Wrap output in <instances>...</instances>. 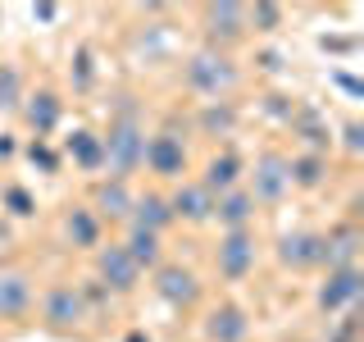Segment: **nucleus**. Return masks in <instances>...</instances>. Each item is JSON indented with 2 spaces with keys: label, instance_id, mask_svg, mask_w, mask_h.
Segmentation results:
<instances>
[{
  "label": "nucleus",
  "instance_id": "nucleus-1",
  "mask_svg": "<svg viewBox=\"0 0 364 342\" xmlns=\"http://www.w3.org/2000/svg\"><path fill=\"white\" fill-rule=\"evenodd\" d=\"M100 146H105V169H109V178L132 182L136 169H146V123L136 119L132 105H119V114L109 119L105 137H100Z\"/></svg>",
  "mask_w": 364,
  "mask_h": 342
},
{
  "label": "nucleus",
  "instance_id": "nucleus-2",
  "mask_svg": "<svg viewBox=\"0 0 364 342\" xmlns=\"http://www.w3.org/2000/svg\"><path fill=\"white\" fill-rule=\"evenodd\" d=\"M232 83H237V68H232V60H228L223 51H200V55H191V64H187V87L196 91V96H205V100H223L228 91H232Z\"/></svg>",
  "mask_w": 364,
  "mask_h": 342
},
{
  "label": "nucleus",
  "instance_id": "nucleus-3",
  "mask_svg": "<svg viewBox=\"0 0 364 342\" xmlns=\"http://www.w3.org/2000/svg\"><path fill=\"white\" fill-rule=\"evenodd\" d=\"M214 265L228 283H242L250 269H255V228H232V233L219 237V251H214Z\"/></svg>",
  "mask_w": 364,
  "mask_h": 342
},
{
  "label": "nucleus",
  "instance_id": "nucleus-4",
  "mask_svg": "<svg viewBox=\"0 0 364 342\" xmlns=\"http://www.w3.org/2000/svg\"><path fill=\"white\" fill-rule=\"evenodd\" d=\"M287 187H291V178H287V155L264 151V155L255 160V174H250V201H255V205H273V201L287 197Z\"/></svg>",
  "mask_w": 364,
  "mask_h": 342
},
{
  "label": "nucleus",
  "instance_id": "nucleus-5",
  "mask_svg": "<svg viewBox=\"0 0 364 342\" xmlns=\"http://www.w3.org/2000/svg\"><path fill=\"white\" fill-rule=\"evenodd\" d=\"M364 292V274L360 265H346V269H328L323 288H318V311L323 315H337V311H355Z\"/></svg>",
  "mask_w": 364,
  "mask_h": 342
},
{
  "label": "nucleus",
  "instance_id": "nucleus-6",
  "mask_svg": "<svg viewBox=\"0 0 364 342\" xmlns=\"http://www.w3.org/2000/svg\"><path fill=\"white\" fill-rule=\"evenodd\" d=\"M96 274H100V288L105 292H132L141 269L132 265V256L123 251V242H109V247H96Z\"/></svg>",
  "mask_w": 364,
  "mask_h": 342
},
{
  "label": "nucleus",
  "instance_id": "nucleus-7",
  "mask_svg": "<svg viewBox=\"0 0 364 342\" xmlns=\"http://www.w3.org/2000/svg\"><path fill=\"white\" fill-rule=\"evenodd\" d=\"M146 169L155 178H182L187 174V142L178 133H155L146 137Z\"/></svg>",
  "mask_w": 364,
  "mask_h": 342
},
{
  "label": "nucleus",
  "instance_id": "nucleus-8",
  "mask_svg": "<svg viewBox=\"0 0 364 342\" xmlns=\"http://www.w3.org/2000/svg\"><path fill=\"white\" fill-rule=\"evenodd\" d=\"M41 319H46L50 328H73V324H82V319H87L82 292L68 288V283H55V288L41 296Z\"/></svg>",
  "mask_w": 364,
  "mask_h": 342
},
{
  "label": "nucleus",
  "instance_id": "nucleus-9",
  "mask_svg": "<svg viewBox=\"0 0 364 342\" xmlns=\"http://www.w3.org/2000/svg\"><path fill=\"white\" fill-rule=\"evenodd\" d=\"M32 306H37V288H32L28 274H23V269L0 274V319L23 324V319L32 315Z\"/></svg>",
  "mask_w": 364,
  "mask_h": 342
},
{
  "label": "nucleus",
  "instance_id": "nucleus-10",
  "mask_svg": "<svg viewBox=\"0 0 364 342\" xmlns=\"http://www.w3.org/2000/svg\"><path fill=\"white\" fill-rule=\"evenodd\" d=\"M278 260L291 269H314L323 265V233H310V228H301V233H287L278 242Z\"/></svg>",
  "mask_w": 364,
  "mask_h": 342
},
{
  "label": "nucleus",
  "instance_id": "nucleus-11",
  "mask_svg": "<svg viewBox=\"0 0 364 342\" xmlns=\"http://www.w3.org/2000/svg\"><path fill=\"white\" fill-rule=\"evenodd\" d=\"M28 105H23V119H28V128L37 133V142H46L55 128H60V114H64V100L55 96L50 87H41L37 96H23Z\"/></svg>",
  "mask_w": 364,
  "mask_h": 342
},
{
  "label": "nucleus",
  "instance_id": "nucleus-12",
  "mask_svg": "<svg viewBox=\"0 0 364 342\" xmlns=\"http://www.w3.org/2000/svg\"><path fill=\"white\" fill-rule=\"evenodd\" d=\"M155 292L164 296L168 306H191L200 296V283H196V274L182 269V265H159L155 269Z\"/></svg>",
  "mask_w": 364,
  "mask_h": 342
},
{
  "label": "nucleus",
  "instance_id": "nucleus-13",
  "mask_svg": "<svg viewBox=\"0 0 364 342\" xmlns=\"http://www.w3.org/2000/svg\"><path fill=\"white\" fill-rule=\"evenodd\" d=\"M132 201H136V192L128 187V182L105 178V182H96V201H91V214H96L100 224H105V219H128V214H132Z\"/></svg>",
  "mask_w": 364,
  "mask_h": 342
},
{
  "label": "nucleus",
  "instance_id": "nucleus-14",
  "mask_svg": "<svg viewBox=\"0 0 364 342\" xmlns=\"http://www.w3.org/2000/svg\"><path fill=\"white\" fill-rule=\"evenodd\" d=\"M250 333V319L242 306H232V301H223V306H214L210 319H205V338L210 342H246Z\"/></svg>",
  "mask_w": 364,
  "mask_h": 342
},
{
  "label": "nucleus",
  "instance_id": "nucleus-15",
  "mask_svg": "<svg viewBox=\"0 0 364 342\" xmlns=\"http://www.w3.org/2000/svg\"><path fill=\"white\" fill-rule=\"evenodd\" d=\"M168 210L182 224H210L214 219V197L200 187V182H182L178 197H168Z\"/></svg>",
  "mask_w": 364,
  "mask_h": 342
},
{
  "label": "nucleus",
  "instance_id": "nucleus-16",
  "mask_svg": "<svg viewBox=\"0 0 364 342\" xmlns=\"http://www.w3.org/2000/svg\"><path fill=\"white\" fill-rule=\"evenodd\" d=\"M132 228H141V233H164L168 224H173V210H168V197H159V192H146V197L132 201V214H128Z\"/></svg>",
  "mask_w": 364,
  "mask_h": 342
},
{
  "label": "nucleus",
  "instance_id": "nucleus-17",
  "mask_svg": "<svg viewBox=\"0 0 364 342\" xmlns=\"http://www.w3.org/2000/svg\"><path fill=\"white\" fill-rule=\"evenodd\" d=\"M355 251H360V228L355 224H337V228L323 233V265L328 269L355 265Z\"/></svg>",
  "mask_w": 364,
  "mask_h": 342
},
{
  "label": "nucleus",
  "instance_id": "nucleus-18",
  "mask_svg": "<svg viewBox=\"0 0 364 342\" xmlns=\"http://www.w3.org/2000/svg\"><path fill=\"white\" fill-rule=\"evenodd\" d=\"M205 23H210V37L219 46H232L246 37V9L242 5H210L205 9ZM214 46V51H219Z\"/></svg>",
  "mask_w": 364,
  "mask_h": 342
},
{
  "label": "nucleus",
  "instance_id": "nucleus-19",
  "mask_svg": "<svg viewBox=\"0 0 364 342\" xmlns=\"http://www.w3.org/2000/svg\"><path fill=\"white\" fill-rule=\"evenodd\" d=\"M200 187L210 192L214 201L223 197V192H232V187H242V160H237L232 151H223V155H214L210 165H205V178H200Z\"/></svg>",
  "mask_w": 364,
  "mask_h": 342
},
{
  "label": "nucleus",
  "instance_id": "nucleus-20",
  "mask_svg": "<svg viewBox=\"0 0 364 342\" xmlns=\"http://www.w3.org/2000/svg\"><path fill=\"white\" fill-rule=\"evenodd\" d=\"M64 151H68V160H73L77 169H87V174H100V169H105V146H100V133H91V128L68 133Z\"/></svg>",
  "mask_w": 364,
  "mask_h": 342
},
{
  "label": "nucleus",
  "instance_id": "nucleus-21",
  "mask_svg": "<svg viewBox=\"0 0 364 342\" xmlns=\"http://www.w3.org/2000/svg\"><path fill=\"white\" fill-rule=\"evenodd\" d=\"M214 219H219L228 233H232V228H250V219H255V201H250V192L246 187L223 192V197L214 201Z\"/></svg>",
  "mask_w": 364,
  "mask_h": 342
},
{
  "label": "nucleus",
  "instance_id": "nucleus-22",
  "mask_svg": "<svg viewBox=\"0 0 364 342\" xmlns=\"http://www.w3.org/2000/svg\"><path fill=\"white\" fill-rule=\"evenodd\" d=\"M123 251L132 256L136 269H159V265H164V247H159V237L155 233H141V228H128Z\"/></svg>",
  "mask_w": 364,
  "mask_h": 342
},
{
  "label": "nucleus",
  "instance_id": "nucleus-23",
  "mask_svg": "<svg viewBox=\"0 0 364 342\" xmlns=\"http://www.w3.org/2000/svg\"><path fill=\"white\" fill-rule=\"evenodd\" d=\"M64 233H68V242L73 247H100V219L91 214V205H73L68 210V219H64Z\"/></svg>",
  "mask_w": 364,
  "mask_h": 342
},
{
  "label": "nucleus",
  "instance_id": "nucleus-24",
  "mask_svg": "<svg viewBox=\"0 0 364 342\" xmlns=\"http://www.w3.org/2000/svg\"><path fill=\"white\" fill-rule=\"evenodd\" d=\"M328 174V160L323 155H296L287 160V178H291V187H318Z\"/></svg>",
  "mask_w": 364,
  "mask_h": 342
},
{
  "label": "nucleus",
  "instance_id": "nucleus-25",
  "mask_svg": "<svg viewBox=\"0 0 364 342\" xmlns=\"http://www.w3.org/2000/svg\"><path fill=\"white\" fill-rule=\"evenodd\" d=\"M23 105V68L18 64H0V114H14Z\"/></svg>",
  "mask_w": 364,
  "mask_h": 342
},
{
  "label": "nucleus",
  "instance_id": "nucleus-26",
  "mask_svg": "<svg viewBox=\"0 0 364 342\" xmlns=\"http://www.w3.org/2000/svg\"><path fill=\"white\" fill-rule=\"evenodd\" d=\"M200 123H205L210 133H219V128L228 133V128L237 123V110L228 105V100H205V114H200Z\"/></svg>",
  "mask_w": 364,
  "mask_h": 342
},
{
  "label": "nucleus",
  "instance_id": "nucleus-27",
  "mask_svg": "<svg viewBox=\"0 0 364 342\" xmlns=\"http://www.w3.org/2000/svg\"><path fill=\"white\" fill-rule=\"evenodd\" d=\"M278 23H282V9H278V5H255V9H246V28H255V32H278Z\"/></svg>",
  "mask_w": 364,
  "mask_h": 342
},
{
  "label": "nucleus",
  "instance_id": "nucleus-28",
  "mask_svg": "<svg viewBox=\"0 0 364 342\" xmlns=\"http://www.w3.org/2000/svg\"><path fill=\"white\" fill-rule=\"evenodd\" d=\"M5 205H9V214H18V219L37 214V201H32L28 187H5Z\"/></svg>",
  "mask_w": 364,
  "mask_h": 342
},
{
  "label": "nucleus",
  "instance_id": "nucleus-29",
  "mask_svg": "<svg viewBox=\"0 0 364 342\" xmlns=\"http://www.w3.org/2000/svg\"><path fill=\"white\" fill-rule=\"evenodd\" d=\"M28 160H32V165H41L46 174H60V155H55V146H50V142H37V137H32Z\"/></svg>",
  "mask_w": 364,
  "mask_h": 342
},
{
  "label": "nucleus",
  "instance_id": "nucleus-30",
  "mask_svg": "<svg viewBox=\"0 0 364 342\" xmlns=\"http://www.w3.org/2000/svg\"><path fill=\"white\" fill-rule=\"evenodd\" d=\"M91 78H96V68H91V51L82 46V51H77V60H73V87H77V91H87V87H91Z\"/></svg>",
  "mask_w": 364,
  "mask_h": 342
},
{
  "label": "nucleus",
  "instance_id": "nucleus-31",
  "mask_svg": "<svg viewBox=\"0 0 364 342\" xmlns=\"http://www.w3.org/2000/svg\"><path fill=\"white\" fill-rule=\"evenodd\" d=\"M346 146H350V151H360V123H346Z\"/></svg>",
  "mask_w": 364,
  "mask_h": 342
},
{
  "label": "nucleus",
  "instance_id": "nucleus-32",
  "mask_svg": "<svg viewBox=\"0 0 364 342\" xmlns=\"http://www.w3.org/2000/svg\"><path fill=\"white\" fill-rule=\"evenodd\" d=\"M55 14H60V9H55V5H37V9H32V19H41V23H50Z\"/></svg>",
  "mask_w": 364,
  "mask_h": 342
},
{
  "label": "nucleus",
  "instance_id": "nucleus-33",
  "mask_svg": "<svg viewBox=\"0 0 364 342\" xmlns=\"http://www.w3.org/2000/svg\"><path fill=\"white\" fill-rule=\"evenodd\" d=\"M14 155V137H0V160H9Z\"/></svg>",
  "mask_w": 364,
  "mask_h": 342
},
{
  "label": "nucleus",
  "instance_id": "nucleus-34",
  "mask_svg": "<svg viewBox=\"0 0 364 342\" xmlns=\"http://www.w3.org/2000/svg\"><path fill=\"white\" fill-rule=\"evenodd\" d=\"M123 342H151V338H146V333H141V328H132V333H128V338H123Z\"/></svg>",
  "mask_w": 364,
  "mask_h": 342
},
{
  "label": "nucleus",
  "instance_id": "nucleus-35",
  "mask_svg": "<svg viewBox=\"0 0 364 342\" xmlns=\"http://www.w3.org/2000/svg\"><path fill=\"white\" fill-rule=\"evenodd\" d=\"M5 242H9V224L0 219V247H5Z\"/></svg>",
  "mask_w": 364,
  "mask_h": 342
},
{
  "label": "nucleus",
  "instance_id": "nucleus-36",
  "mask_svg": "<svg viewBox=\"0 0 364 342\" xmlns=\"http://www.w3.org/2000/svg\"><path fill=\"white\" fill-rule=\"evenodd\" d=\"M0 23H5V14H0Z\"/></svg>",
  "mask_w": 364,
  "mask_h": 342
}]
</instances>
